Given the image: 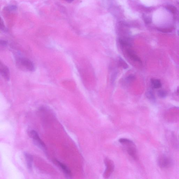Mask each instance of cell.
<instances>
[{
  "label": "cell",
  "mask_w": 179,
  "mask_h": 179,
  "mask_svg": "<svg viewBox=\"0 0 179 179\" xmlns=\"http://www.w3.org/2000/svg\"><path fill=\"white\" fill-rule=\"evenodd\" d=\"M120 144L126 146L128 153L134 159H137V151L135 144L132 141L127 138H121L119 140Z\"/></svg>",
  "instance_id": "6da1fadb"
},
{
  "label": "cell",
  "mask_w": 179,
  "mask_h": 179,
  "mask_svg": "<svg viewBox=\"0 0 179 179\" xmlns=\"http://www.w3.org/2000/svg\"><path fill=\"white\" fill-rule=\"evenodd\" d=\"M17 63L23 69L29 71H33L35 69L34 63L30 59L25 57H20L17 59Z\"/></svg>",
  "instance_id": "7a4b0ae2"
},
{
  "label": "cell",
  "mask_w": 179,
  "mask_h": 179,
  "mask_svg": "<svg viewBox=\"0 0 179 179\" xmlns=\"http://www.w3.org/2000/svg\"><path fill=\"white\" fill-rule=\"evenodd\" d=\"M29 135L32 139L34 143L38 147L45 152L46 148L44 142L40 138L39 134L35 130L31 131L29 132Z\"/></svg>",
  "instance_id": "3957f363"
},
{
  "label": "cell",
  "mask_w": 179,
  "mask_h": 179,
  "mask_svg": "<svg viewBox=\"0 0 179 179\" xmlns=\"http://www.w3.org/2000/svg\"><path fill=\"white\" fill-rule=\"evenodd\" d=\"M158 163L160 168L166 169L171 167L172 161L171 159L167 155H162L158 159Z\"/></svg>",
  "instance_id": "277c9868"
},
{
  "label": "cell",
  "mask_w": 179,
  "mask_h": 179,
  "mask_svg": "<svg viewBox=\"0 0 179 179\" xmlns=\"http://www.w3.org/2000/svg\"><path fill=\"white\" fill-rule=\"evenodd\" d=\"M105 163L106 168L104 173V177L105 178H108L114 170V165L113 162L108 159H105Z\"/></svg>",
  "instance_id": "5b68a950"
},
{
  "label": "cell",
  "mask_w": 179,
  "mask_h": 179,
  "mask_svg": "<svg viewBox=\"0 0 179 179\" xmlns=\"http://www.w3.org/2000/svg\"><path fill=\"white\" fill-rule=\"evenodd\" d=\"M55 163L62 170L63 173L67 178H70L72 176L71 172L66 165L57 160H55Z\"/></svg>",
  "instance_id": "8992f818"
},
{
  "label": "cell",
  "mask_w": 179,
  "mask_h": 179,
  "mask_svg": "<svg viewBox=\"0 0 179 179\" xmlns=\"http://www.w3.org/2000/svg\"><path fill=\"white\" fill-rule=\"evenodd\" d=\"M0 73L6 80H9L10 78V72L9 69L6 65L0 63Z\"/></svg>",
  "instance_id": "52a82bcc"
},
{
  "label": "cell",
  "mask_w": 179,
  "mask_h": 179,
  "mask_svg": "<svg viewBox=\"0 0 179 179\" xmlns=\"http://www.w3.org/2000/svg\"><path fill=\"white\" fill-rule=\"evenodd\" d=\"M126 52L127 56L129 57L131 60L140 63H142L141 59L138 56V55L136 54L133 50H132L131 49L128 48L126 50Z\"/></svg>",
  "instance_id": "ba28073f"
},
{
  "label": "cell",
  "mask_w": 179,
  "mask_h": 179,
  "mask_svg": "<svg viewBox=\"0 0 179 179\" xmlns=\"http://www.w3.org/2000/svg\"><path fill=\"white\" fill-rule=\"evenodd\" d=\"M24 155L28 169L29 171L31 172L33 169V157L30 154L27 152H25Z\"/></svg>",
  "instance_id": "9c48e42d"
},
{
  "label": "cell",
  "mask_w": 179,
  "mask_h": 179,
  "mask_svg": "<svg viewBox=\"0 0 179 179\" xmlns=\"http://www.w3.org/2000/svg\"><path fill=\"white\" fill-rule=\"evenodd\" d=\"M150 82L153 88L159 89L162 86L161 80L158 79L152 78L150 80Z\"/></svg>",
  "instance_id": "30bf717a"
},
{
  "label": "cell",
  "mask_w": 179,
  "mask_h": 179,
  "mask_svg": "<svg viewBox=\"0 0 179 179\" xmlns=\"http://www.w3.org/2000/svg\"><path fill=\"white\" fill-rule=\"evenodd\" d=\"M146 96L147 99L150 100L151 101L153 102H155V95L153 92L150 90H149L148 91H147Z\"/></svg>",
  "instance_id": "8fae6325"
},
{
  "label": "cell",
  "mask_w": 179,
  "mask_h": 179,
  "mask_svg": "<svg viewBox=\"0 0 179 179\" xmlns=\"http://www.w3.org/2000/svg\"><path fill=\"white\" fill-rule=\"evenodd\" d=\"M157 95L158 96L162 99H164L167 97L168 93L165 90L161 89L158 91Z\"/></svg>",
  "instance_id": "7c38bea8"
},
{
  "label": "cell",
  "mask_w": 179,
  "mask_h": 179,
  "mask_svg": "<svg viewBox=\"0 0 179 179\" xmlns=\"http://www.w3.org/2000/svg\"><path fill=\"white\" fill-rule=\"evenodd\" d=\"M119 64L120 66L122 67L124 69H126L128 68V65L126 62L123 59L120 58H119Z\"/></svg>",
  "instance_id": "4fadbf2b"
},
{
  "label": "cell",
  "mask_w": 179,
  "mask_h": 179,
  "mask_svg": "<svg viewBox=\"0 0 179 179\" xmlns=\"http://www.w3.org/2000/svg\"><path fill=\"white\" fill-rule=\"evenodd\" d=\"M166 8V9L172 14H175L177 12V8L174 6L168 5L167 6Z\"/></svg>",
  "instance_id": "5bb4252c"
},
{
  "label": "cell",
  "mask_w": 179,
  "mask_h": 179,
  "mask_svg": "<svg viewBox=\"0 0 179 179\" xmlns=\"http://www.w3.org/2000/svg\"><path fill=\"white\" fill-rule=\"evenodd\" d=\"M143 19L145 23L146 24H150L152 22V19L150 17L147 16L145 15L144 14L143 16Z\"/></svg>",
  "instance_id": "9a60e30c"
},
{
  "label": "cell",
  "mask_w": 179,
  "mask_h": 179,
  "mask_svg": "<svg viewBox=\"0 0 179 179\" xmlns=\"http://www.w3.org/2000/svg\"><path fill=\"white\" fill-rule=\"evenodd\" d=\"M158 30L165 33H169L172 31L171 28H159Z\"/></svg>",
  "instance_id": "2e32d148"
},
{
  "label": "cell",
  "mask_w": 179,
  "mask_h": 179,
  "mask_svg": "<svg viewBox=\"0 0 179 179\" xmlns=\"http://www.w3.org/2000/svg\"><path fill=\"white\" fill-rule=\"evenodd\" d=\"M134 79H135V76L133 75H132V74L128 76L126 78V80L128 82L132 81Z\"/></svg>",
  "instance_id": "e0dca14e"
},
{
  "label": "cell",
  "mask_w": 179,
  "mask_h": 179,
  "mask_svg": "<svg viewBox=\"0 0 179 179\" xmlns=\"http://www.w3.org/2000/svg\"><path fill=\"white\" fill-rule=\"evenodd\" d=\"M17 8V7L16 5H13L8 6L7 9L10 11H13L16 10Z\"/></svg>",
  "instance_id": "ac0fdd59"
},
{
  "label": "cell",
  "mask_w": 179,
  "mask_h": 179,
  "mask_svg": "<svg viewBox=\"0 0 179 179\" xmlns=\"http://www.w3.org/2000/svg\"><path fill=\"white\" fill-rule=\"evenodd\" d=\"M174 97H176V99H177L179 101V86L177 89L175 93V96Z\"/></svg>",
  "instance_id": "d6986e66"
},
{
  "label": "cell",
  "mask_w": 179,
  "mask_h": 179,
  "mask_svg": "<svg viewBox=\"0 0 179 179\" xmlns=\"http://www.w3.org/2000/svg\"><path fill=\"white\" fill-rule=\"evenodd\" d=\"M0 43H1V45L3 46H5L7 45V41L4 40H1Z\"/></svg>",
  "instance_id": "ffe728a7"
},
{
  "label": "cell",
  "mask_w": 179,
  "mask_h": 179,
  "mask_svg": "<svg viewBox=\"0 0 179 179\" xmlns=\"http://www.w3.org/2000/svg\"><path fill=\"white\" fill-rule=\"evenodd\" d=\"M65 1L68 3H71L74 1V0H65Z\"/></svg>",
  "instance_id": "44dd1931"
},
{
  "label": "cell",
  "mask_w": 179,
  "mask_h": 179,
  "mask_svg": "<svg viewBox=\"0 0 179 179\" xmlns=\"http://www.w3.org/2000/svg\"><path fill=\"white\" fill-rule=\"evenodd\" d=\"M178 35L179 36V30L178 31Z\"/></svg>",
  "instance_id": "7402d4cb"
},
{
  "label": "cell",
  "mask_w": 179,
  "mask_h": 179,
  "mask_svg": "<svg viewBox=\"0 0 179 179\" xmlns=\"http://www.w3.org/2000/svg\"></svg>",
  "instance_id": "603a6c76"
}]
</instances>
